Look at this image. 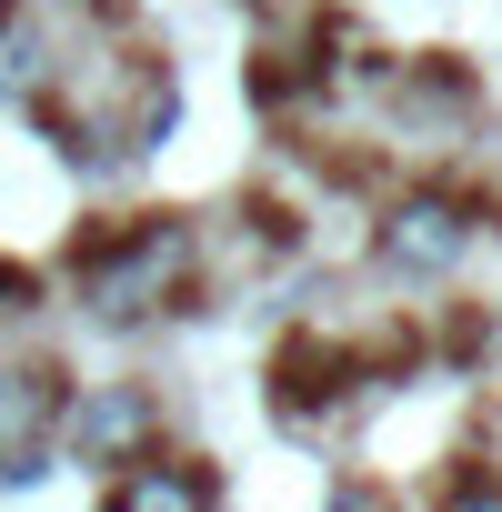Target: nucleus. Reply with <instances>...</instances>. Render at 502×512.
<instances>
[{
  "mask_svg": "<svg viewBox=\"0 0 502 512\" xmlns=\"http://www.w3.org/2000/svg\"><path fill=\"white\" fill-rule=\"evenodd\" d=\"M61 412H71L61 362H0V472H41Z\"/></svg>",
  "mask_w": 502,
  "mask_h": 512,
  "instance_id": "4",
  "label": "nucleus"
},
{
  "mask_svg": "<svg viewBox=\"0 0 502 512\" xmlns=\"http://www.w3.org/2000/svg\"><path fill=\"white\" fill-rule=\"evenodd\" d=\"M61 432H71V452L81 462H141L151 442H161V402L141 392V382H101V392H81V412H61Z\"/></svg>",
  "mask_w": 502,
  "mask_h": 512,
  "instance_id": "5",
  "label": "nucleus"
},
{
  "mask_svg": "<svg viewBox=\"0 0 502 512\" xmlns=\"http://www.w3.org/2000/svg\"><path fill=\"white\" fill-rule=\"evenodd\" d=\"M352 392H362V362H352V342H322V332H292V342L272 352V412H282L292 432L332 422V412H342Z\"/></svg>",
  "mask_w": 502,
  "mask_h": 512,
  "instance_id": "3",
  "label": "nucleus"
},
{
  "mask_svg": "<svg viewBox=\"0 0 502 512\" xmlns=\"http://www.w3.org/2000/svg\"><path fill=\"white\" fill-rule=\"evenodd\" d=\"M472 221H482L472 191H452V181H412V191L382 211L372 251H382V272H402V282H442L462 251H472Z\"/></svg>",
  "mask_w": 502,
  "mask_h": 512,
  "instance_id": "2",
  "label": "nucleus"
},
{
  "mask_svg": "<svg viewBox=\"0 0 502 512\" xmlns=\"http://www.w3.org/2000/svg\"><path fill=\"white\" fill-rule=\"evenodd\" d=\"M71 282H81V302H91L101 322L171 312V302L191 292V221H171V211H131V221L91 231V241L71 251Z\"/></svg>",
  "mask_w": 502,
  "mask_h": 512,
  "instance_id": "1",
  "label": "nucleus"
},
{
  "mask_svg": "<svg viewBox=\"0 0 502 512\" xmlns=\"http://www.w3.org/2000/svg\"><path fill=\"white\" fill-rule=\"evenodd\" d=\"M442 512H502V472H462L442 492Z\"/></svg>",
  "mask_w": 502,
  "mask_h": 512,
  "instance_id": "7",
  "label": "nucleus"
},
{
  "mask_svg": "<svg viewBox=\"0 0 502 512\" xmlns=\"http://www.w3.org/2000/svg\"><path fill=\"white\" fill-rule=\"evenodd\" d=\"M101 512H221V482H211V462L151 442L141 462H121V482H111Z\"/></svg>",
  "mask_w": 502,
  "mask_h": 512,
  "instance_id": "6",
  "label": "nucleus"
}]
</instances>
